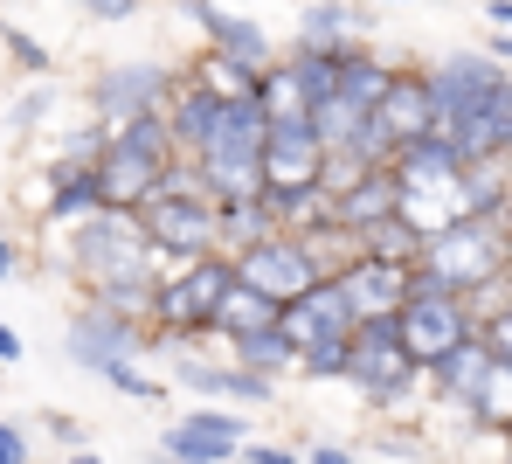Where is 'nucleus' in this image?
Returning <instances> with one entry per match:
<instances>
[{"mask_svg": "<svg viewBox=\"0 0 512 464\" xmlns=\"http://www.w3.org/2000/svg\"><path fill=\"white\" fill-rule=\"evenodd\" d=\"M416 271L450 284L464 305L485 298V291H512V229L485 222V215H457L450 229L423 236V264Z\"/></svg>", "mask_w": 512, "mask_h": 464, "instance_id": "f257e3e1", "label": "nucleus"}, {"mask_svg": "<svg viewBox=\"0 0 512 464\" xmlns=\"http://www.w3.org/2000/svg\"><path fill=\"white\" fill-rule=\"evenodd\" d=\"M63 271H70V284L84 298L118 291V284H153V243L139 236L132 215L104 208V215H90L77 229H63Z\"/></svg>", "mask_w": 512, "mask_h": 464, "instance_id": "f03ea898", "label": "nucleus"}, {"mask_svg": "<svg viewBox=\"0 0 512 464\" xmlns=\"http://www.w3.org/2000/svg\"><path fill=\"white\" fill-rule=\"evenodd\" d=\"M346 388L374 409V416H416L409 402L429 395L423 388V368L402 354V340H395V319H374V326H353L346 333Z\"/></svg>", "mask_w": 512, "mask_h": 464, "instance_id": "7ed1b4c3", "label": "nucleus"}, {"mask_svg": "<svg viewBox=\"0 0 512 464\" xmlns=\"http://www.w3.org/2000/svg\"><path fill=\"white\" fill-rule=\"evenodd\" d=\"M222 284H229V264H222V257L180 264L173 278L153 284V305H146L153 347H194V340H208V312H215ZM146 361H153V354H146Z\"/></svg>", "mask_w": 512, "mask_h": 464, "instance_id": "20e7f679", "label": "nucleus"}, {"mask_svg": "<svg viewBox=\"0 0 512 464\" xmlns=\"http://www.w3.org/2000/svg\"><path fill=\"white\" fill-rule=\"evenodd\" d=\"M471 333H478V326H471V305H464L450 284H436L429 271H409V298H402V312H395L402 354L429 374L457 340H471Z\"/></svg>", "mask_w": 512, "mask_h": 464, "instance_id": "39448f33", "label": "nucleus"}, {"mask_svg": "<svg viewBox=\"0 0 512 464\" xmlns=\"http://www.w3.org/2000/svg\"><path fill=\"white\" fill-rule=\"evenodd\" d=\"M180 91V70L160 56H132V63H104L97 77H84V104L90 118L104 125H125V118H146V111H167Z\"/></svg>", "mask_w": 512, "mask_h": 464, "instance_id": "423d86ee", "label": "nucleus"}, {"mask_svg": "<svg viewBox=\"0 0 512 464\" xmlns=\"http://www.w3.org/2000/svg\"><path fill=\"white\" fill-rule=\"evenodd\" d=\"M146 354H153L146 319H125L111 305H77L70 326H63V361L84 374H104V368H118V361H146Z\"/></svg>", "mask_w": 512, "mask_h": 464, "instance_id": "0eeeda50", "label": "nucleus"}, {"mask_svg": "<svg viewBox=\"0 0 512 464\" xmlns=\"http://www.w3.org/2000/svg\"><path fill=\"white\" fill-rule=\"evenodd\" d=\"M139 236L173 257V264H201V257H215V201L208 194H153L139 215Z\"/></svg>", "mask_w": 512, "mask_h": 464, "instance_id": "6e6552de", "label": "nucleus"}, {"mask_svg": "<svg viewBox=\"0 0 512 464\" xmlns=\"http://www.w3.org/2000/svg\"><path fill=\"white\" fill-rule=\"evenodd\" d=\"M167 388H180V395H201L208 409H270L284 388L277 381H256V374H243L236 361H222V354H173V374H167Z\"/></svg>", "mask_w": 512, "mask_h": 464, "instance_id": "1a4fd4ad", "label": "nucleus"}, {"mask_svg": "<svg viewBox=\"0 0 512 464\" xmlns=\"http://www.w3.org/2000/svg\"><path fill=\"white\" fill-rule=\"evenodd\" d=\"M229 278L250 284V291H263V298L284 312L291 298H305V291L326 278V271L312 264V250H305L298 236H270V243H256V250H243V257L229 264Z\"/></svg>", "mask_w": 512, "mask_h": 464, "instance_id": "9d476101", "label": "nucleus"}, {"mask_svg": "<svg viewBox=\"0 0 512 464\" xmlns=\"http://www.w3.org/2000/svg\"><path fill=\"white\" fill-rule=\"evenodd\" d=\"M243 444H250V423L236 409H208V402L173 416L167 430L153 437V451H167L173 464H229Z\"/></svg>", "mask_w": 512, "mask_h": 464, "instance_id": "9b49d317", "label": "nucleus"}, {"mask_svg": "<svg viewBox=\"0 0 512 464\" xmlns=\"http://www.w3.org/2000/svg\"><path fill=\"white\" fill-rule=\"evenodd\" d=\"M173 7L201 28V49H215V56H229V63H250V70H270V63H277V42H270L263 21L229 14L222 0H173Z\"/></svg>", "mask_w": 512, "mask_h": 464, "instance_id": "f8f14e48", "label": "nucleus"}, {"mask_svg": "<svg viewBox=\"0 0 512 464\" xmlns=\"http://www.w3.org/2000/svg\"><path fill=\"white\" fill-rule=\"evenodd\" d=\"M256 174H263V194H270V187H319V174H326V146L312 139L305 118H277V125L263 132Z\"/></svg>", "mask_w": 512, "mask_h": 464, "instance_id": "ddd939ff", "label": "nucleus"}, {"mask_svg": "<svg viewBox=\"0 0 512 464\" xmlns=\"http://www.w3.org/2000/svg\"><path fill=\"white\" fill-rule=\"evenodd\" d=\"M277 333L298 347V354H312V347H326V340H346L353 333V305L340 298V284L319 278L305 298H291L284 312H277Z\"/></svg>", "mask_w": 512, "mask_h": 464, "instance_id": "4468645a", "label": "nucleus"}, {"mask_svg": "<svg viewBox=\"0 0 512 464\" xmlns=\"http://www.w3.org/2000/svg\"><path fill=\"white\" fill-rule=\"evenodd\" d=\"M333 284H340V298L353 305V326H374V319H395L402 312V298H409V271H395V264H374V257H346L340 271H333Z\"/></svg>", "mask_w": 512, "mask_h": 464, "instance_id": "2eb2a0df", "label": "nucleus"}, {"mask_svg": "<svg viewBox=\"0 0 512 464\" xmlns=\"http://www.w3.org/2000/svg\"><path fill=\"white\" fill-rule=\"evenodd\" d=\"M367 125L388 139V160H395V146L429 139V132H436V104H429L423 70H395V84L381 91V104H374V111H367Z\"/></svg>", "mask_w": 512, "mask_h": 464, "instance_id": "dca6fc26", "label": "nucleus"}, {"mask_svg": "<svg viewBox=\"0 0 512 464\" xmlns=\"http://www.w3.org/2000/svg\"><path fill=\"white\" fill-rule=\"evenodd\" d=\"M367 14L353 7V0H312L305 14H298V28H291V49L284 56H340V49H353V42H367Z\"/></svg>", "mask_w": 512, "mask_h": 464, "instance_id": "f3484780", "label": "nucleus"}, {"mask_svg": "<svg viewBox=\"0 0 512 464\" xmlns=\"http://www.w3.org/2000/svg\"><path fill=\"white\" fill-rule=\"evenodd\" d=\"M395 215H402V181H395L388 167H367L346 194H333V229H340L346 243H360L367 229H381V222H395Z\"/></svg>", "mask_w": 512, "mask_h": 464, "instance_id": "a211bd4d", "label": "nucleus"}, {"mask_svg": "<svg viewBox=\"0 0 512 464\" xmlns=\"http://www.w3.org/2000/svg\"><path fill=\"white\" fill-rule=\"evenodd\" d=\"M90 174H97V194H104V208H118V215H139V208L160 194V174H167V160H153V153H125V146H104V160H97Z\"/></svg>", "mask_w": 512, "mask_h": 464, "instance_id": "6ab92c4d", "label": "nucleus"}, {"mask_svg": "<svg viewBox=\"0 0 512 464\" xmlns=\"http://www.w3.org/2000/svg\"><path fill=\"white\" fill-rule=\"evenodd\" d=\"M42 229H77L90 215H104V194H97V174L90 167H63V160H49V174H42Z\"/></svg>", "mask_w": 512, "mask_h": 464, "instance_id": "aec40b11", "label": "nucleus"}, {"mask_svg": "<svg viewBox=\"0 0 512 464\" xmlns=\"http://www.w3.org/2000/svg\"><path fill=\"white\" fill-rule=\"evenodd\" d=\"M485 374H492V347L471 333V340H457V347L423 374V388H429V402H436V409H457V416H464V409H471V395L485 388Z\"/></svg>", "mask_w": 512, "mask_h": 464, "instance_id": "412c9836", "label": "nucleus"}, {"mask_svg": "<svg viewBox=\"0 0 512 464\" xmlns=\"http://www.w3.org/2000/svg\"><path fill=\"white\" fill-rule=\"evenodd\" d=\"M388 84H395V63H388V56H374L367 42H353V49L333 56V91H340L353 111H374Z\"/></svg>", "mask_w": 512, "mask_h": 464, "instance_id": "4be33fe9", "label": "nucleus"}, {"mask_svg": "<svg viewBox=\"0 0 512 464\" xmlns=\"http://www.w3.org/2000/svg\"><path fill=\"white\" fill-rule=\"evenodd\" d=\"M222 361H236L243 374H256V381H291L298 374V347L277 333V326H263V333H243V340H222Z\"/></svg>", "mask_w": 512, "mask_h": 464, "instance_id": "5701e85b", "label": "nucleus"}, {"mask_svg": "<svg viewBox=\"0 0 512 464\" xmlns=\"http://www.w3.org/2000/svg\"><path fill=\"white\" fill-rule=\"evenodd\" d=\"M263 326H277V305L250 291V284H222V298H215V312H208V340H243V333H263Z\"/></svg>", "mask_w": 512, "mask_h": 464, "instance_id": "b1692460", "label": "nucleus"}, {"mask_svg": "<svg viewBox=\"0 0 512 464\" xmlns=\"http://www.w3.org/2000/svg\"><path fill=\"white\" fill-rule=\"evenodd\" d=\"M180 84H194L201 97H215V104H243V97H256L263 70H250V63H229V56H215V49H201V56L180 70Z\"/></svg>", "mask_w": 512, "mask_h": 464, "instance_id": "393cba45", "label": "nucleus"}, {"mask_svg": "<svg viewBox=\"0 0 512 464\" xmlns=\"http://www.w3.org/2000/svg\"><path fill=\"white\" fill-rule=\"evenodd\" d=\"M270 236H277V222L263 215V194H256V201H222V208H215V257H222V264H236L243 250L270 243Z\"/></svg>", "mask_w": 512, "mask_h": 464, "instance_id": "a878e982", "label": "nucleus"}, {"mask_svg": "<svg viewBox=\"0 0 512 464\" xmlns=\"http://www.w3.org/2000/svg\"><path fill=\"white\" fill-rule=\"evenodd\" d=\"M263 215L277 222V236H312V229H333V201L319 187H270L263 194Z\"/></svg>", "mask_w": 512, "mask_h": 464, "instance_id": "bb28decb", "label": "nucleus"}, {"mask_svg": "<svg viewBox=\"0 0 512 464\" xmlns=\"http://www.w3.org/2000/svg\"><path fill=\"white\" fill-rule=\"evenodd\" d=\"M215 97H201L194 84H180L167 104V132H173V160H194L201 146H208V132H215Z\"/></svg>", "mask_w": 512, "mask_h": 464, "instance_id": "cd10ccee", "label": "nucleus"}, {"mask_svg": "<svg viewBox=\"0 0 512 464\" xmlns=\"http://www.w3.org/2000/svg\"><path fill=\"white\" fill-rule=\"evenodd\" d=\"M360 257H374V264H395V271H416L423 264V229H409L402 215L395 222H381V229H367L360 243H353Z\"/></svg>", "mask_w": 512, "mask_h": 464, "instance_id": "c85d7f7f", "label": "nucleus"}, {"mask_svg": "<svg viewBox=\"0 0 512 464\" xmlns=\"http://www.w3.org/2000/svg\"><path fill=\"white\" fill-rule=\"evenodd\" d=\"M464 423H478V430H506L512 423V361H492V374H485V388L471 395V409H464Z\"/></svg>", "mask_w": 512, "mask_h": 464, "instance_id": "c756f323", "label": "nucleus"}, {"mask_svg": "<svg viewBox=\"0 0 512 464\" xmlns=\"http://www.w3.org/2000/svg\"><path fill=\"white\" fill-rule=\"evenodd\" d=\"M56 104H63V84H56V77H35L28 91H21L14 104H7V111H0V125H7V132H42Z\"/></svg>", "mask_w": 512, "mask_h": 464, "instance_id": "7c9ffc66", "label": "nucleus"}, {"mask_svg": "<svg viewBox=\"0 0 512 464\" xmlns=\"http://www.w3.org/2000/svg\"><path fill=\"white\" fill-rule=\"evenodd\" d=\"M111 146H125V153H153V160H173L167 111H146V118H125V125H111Z\"/></svg>", "mask_w": 512, "mask_h": 464, "instance_id": "2f4dec72", "label": "nucleus"}, {"mask_svg": "<svg viewBox=\"0 0 512 464\" xmlns=\"http://www.w3.org/2000/svg\"><path fill=\"white\" fill-rule=\"evenodd\" d=\"M104 146H111V125H104V118H84V125H70V139L56 146V160H63V167H97Z\"/></svg>", "mask_w": 512, "mask_h": 464, "instance_id": "473e14b6", "label": "nucleus"}, {"mask_svg": "<svg viewBox=\"0 0 512 464\" xmlns=\"http://www.w3.org/2000/svg\"><path fill=\"white\" fill-rule=\"evenodd\" d=\"M97 381H104V388H118V395H132V402H167V395H173L167 381H160V374H146L139 361H118V368H104Z\"/></svg>", "mask_w": 512, "mask_h": 464, "instance_id": "72a5a7b5", "label": "nucleus"}, {"mask_svg": "<svg viewBox=\"0 0 512 464\" xmlns=\"http://www.w3.org/2000/svg\"><path fill=\"white\" fill-rule=\"evenodd\" d=\"M0 56H7L14 70H28V77H49V49H42L28 28H14V21H0Z\"/></svg>", "mask_w": 512, "mask_h": 464, "instance_id": "f704fd0d", "label": "nucleus"}, {"mask_svg": "<svg viewBox=\"0 0 512 464\" xmlns=\"http://www.w3.org/2000/svg\"><path fill=\"white\" fill-rule=\"evenodd\" d=\"M298 381H346V340H326V347L298 354Z\"/></svg>", "mask_w": 512, "mask_h": 464, "instance_id": "c9c22d12", "label": "nucleus"}, {"mask_svg": "<svg viewBox=\"0 0 512 464\" xmlns=\"http://www.w3.org/2000/svg\"><path fill=\"white\" fill-rule=\"evenodd\" d=\"M478 340L492 347V361H512V298H506V305H492V312L478 319Z\"/></svg>", "mask_w": 512, "mask_h": 464, "instance_id": "e433bc0d", "label": "nucleus"}, {"mask_svg": "<svg viewBox=\"0 0 512 464\" xmlns=\"http://www.w3.org/2000/svg\"><path fill=\"white\" fill-rule=\"evenodd\" d=\"M229 464H305V451H298V444H256V437H250Z\"/></svg>", "mask_w": 512, "mask_h": 464, "instance_id": "4c0bfd02", "label": "nucleus"}, {"mask_svg": "<svg viewBox=\"0 0 512 464\" xmlns=\"http://www.w3.org/2000/svg\"><path fill=\"white\" fill-rule=\"evenodd\" d=\"M0 464H35V437L7 416H0Z\"/></svg>", "mask_w": 512, "mask_h": 464, "instance_id": "58836bf2", "label": "nucleus"}, {"mask_svg": "<svg viewBox=\"0 0 512 464\" xmlns=\"http://www.w3.org/2000/svg\"><path fill=\"white\" fill-rule=\"evenodd\" d=\"M42 430L56 437V451H84V423L63 416V409H42Z\"/></svg>", "mask_w": 512, "mask_h": 464, "instance_id": "ea45409f", "label": "nucleus"}, {"mask_svg": "<svg viewBox=\"0 0 512 464\" xmlns=\"http://www.w3.org/2000/svg\"><path fill=\"white\" fill-rule=\"evenodd\" d=\"M77 7H84L90 21H132V14H139L146 0H77Z\"/></svg>", "mask_w": 512, "mask_h": 464, "instance_id": "a19ab883", "label": "nucleus"}, {"mask_svg": "<svg viewBox=\"0 0 512 464\" xmlns=\"http://www.w3.org/2000/svg\"><path fill=\"white\" fill-rule=\"evenodd\" d=\"M305 464H360L353 444H333V437H319V444H305Z\"/></svg>", "mask_w": 512, "mask_h": 464, "instance_id": "79ce46f5", "label": "nucleus"}, {"mask_svg": "<svg viewBox=\"0 0 512 464\" xmlns=\"http://www.w3.org/2000/svg\"><path fill=\"white\" fill-rule=\"evenodd\" d=\"M21 271H28V250H21V243H14V236L0 229V284H14Z\"/></svg>", "mask_w": 512, "mask_h": 464, "instance_id": "37998d69", "label": "nucleus"}, {"mask_svg": "<svg viewBox=\"0 0 512 464\" xmlns=\"http://www.w3.org/2000/svg\"><path fill=\"white\" fill-rule=\"evenodd\" d=\"M485 56H492V63L512 77V35H506V28H492V35H485Z\"/></svg>", "mask_w": 512, "mask_h": 464, "instance_id": "c03bdc74", "label": "nucleus"}, {"mask_svg": "<svg viewBox=\"0 0 512 464\" xmlns=\"http://www.w3.org/2000/svg\"><path fill=\"white\" fill-rule=\"evenodd\" d=\"M21 354H28V340H21V333H14V326H7V319H0V368H14V361H21Z\"/></svg>", "mask_w": 512, "mask_h": 464, "instance_id": "a18cd8bd", "label": "nucleus"}, {"mask_svg": "<svg viewBox=\"0 0 512 464\" xmlns=\"http://www.w3.org/2000/svg\"><path fill=\"white\" fill-rule=\"evenodd\" d=\"M485 21H492V28H506V35H512V0H485Z\"/></svg>", "mask_w": 512, "mask_h": 464, "instance_id": "49530a36", "label": "nucleus"}, {"mask_svg": "<svg viewBox=\"0 0 512 464\" xmlns=\"http://www.w3.org/2000/svg\"><path fill=\"white\" fill-rule=\"evenodd\" d=\"M56 464H111V458H97V451H90V444H84V451H63V458H56Z\"/></svg>", "mask_w": 512, "mask_h": 464, "instance_id": "de8ad7c7", "label": "nucleus"}, {"mask_svg": "<svg viewBox=\"0 0 512 464\" xmlns=\"http://www.w3.org/2000/svg\"><path fill=\"white\" fill-rule=\"evenodd\" d=\"M374 7H436V0H374Z\"/></svg>", "mask_w": 512, "mask_h": 464, "instance_id": "09e8293b", "label": "nucleus"}, {"mask_svg": "<svg viewBox=\"0 0 512 464\" xmlns=\"http://www.w3.org/2000/svg\"><path fill=\"white\" fill-rule=\"evenodd\" d=\"M146 464H173V458H167V451H146Z\"/></svg>", "mask_w": 512, "mask_h": 464, "instance_id": "8fccbe9b", "label": "nucleus"}]
</instances>
